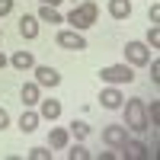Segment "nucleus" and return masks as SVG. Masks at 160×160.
<instances>
[{
  "label": "nucleus",
  "mask_w": 160,
  "mask_h": 160,
  "mask_svg": "<svg viewBox=\"0 0 160 160\" xmlns=\"http://www.w3.org/2000/svg\"><path fill=\"white\" fill-rule=\"evenodd\" d=\"M122 106H125V128L135 131V135H144V131L151 128L148 112H144V99H141V96H131V99L122 102Z\"/></svg>",
  "instance_id": "1"
},
{
  "label": "nucleus",
  "mask_w": 160,
  "mask_h": 160,
  "mask_svg": "<svg viewBox=\"0 0 160 160\" xmlns=\"http://www.w3.org/2000/svg\"><path fill=\"white\" fill-rule=\"evenodd\" d=\"M99 19V7L93 3V0H83L80 7H74L68 16H64V22H71V29H77V32H83V29H90L93 22Z\"/></svg>",
  "instance_id": "2"
},
{
  "label": "nucleus",
  "mask_w": 160,
  "mask_h": 160,
  "mask_svg": "<svg viewBox=\"0 0 160 160\" xmlns=\"http://www.w3.org/2000/svg\"><path fill=\"white\" fill-rule=\"evenodd\" d=\"M99 80L102 83H112V87H122V83H131L135 80V68L131 64H109V68H102L99 71Z\"/></svg>",
  "instance_id": "3"
},
{
  "label": "nucleus",
  "mask_w": 160,
  "mask_h": 160,
  "mask_svg": "<svg viewBox=\"0 0 160 160\" xmlns=\"http://www.w3.org/2000/svg\"><path fill=\"white\" fill-rule=\"evenodd\" d=\"M125 61L131 64V68H144V64L151 61V48L144 42H128L125 45Z\"/></svg>",
  "instance_id": "4"
},
{
  "label": "nucleus",
  "mask_w": 160,
  "mask_h": 160,
  "mask_svg": "<svg viewBox=\"0 0 160 160\" xmlns=\"http://www.w3.org/2000/svg\"><path fill=\"white\" fill-rule=\"evenodd\" d=\"M58 45L68 48V51H83L87 38H83V32H77V29H61L58 32Z\"/></svg>",
  "instance_id": "5"
},
{
  "label": "nucleus",
  "mask_w": 160,
  "mask_h": 160,
  "mask_svg": "<svg viewBox=\"0 0 160 160\" xmlns=\"http://www.w3.org/2000/svg\"><path fill=\"white\" fill-rule=\"evenodd\" d=\"M102 141L109 144V148L122 151L125 141H128V128H125V125H106V128H102Z\"/></svg>",
  "instance_id": "6"
},
{
  "label": "nucleus",
  "mask_w": 160,
  "mask_h": 160,
  "mask_svg": "<svg viewBox=\"0 0 160 160\" xmlns=\"http://www.w3.org/2000/svg\"><path fill=\"white\" fill-rule=\"evenodd\" d=\"M32 74H35V83L38 87H58L61 83V74L55 71V68H48V64H35V68H32Z\"/></svg>",
  "instance_id": "7"
},
{
  "label": "nucleus",
  "mask_w": 160,
  "mask_h": 160,
  "mask_svg": "<svg viewBox=\"0 0 160 160\" xmlns=\"http://www.w3.org/2000/svg\"><path fill=\"white\" fill-rule=\"evenodd\" d=\"M122 102H125V96H122L118 87L106 83V90H99V106L102 109H122Z\"/></svg>",
  "instance_id": "8"
},
{
  "label": "nucleus",
  "mask_w": 160,
  "mask_h": 160,
  "mask_svg": "<svg viewBox=\"0 0 160 160\" xmlns=\"http://www.w3.org/2000/svg\"><path fill=\"white\" fill-rule=\"evenodd\" d=\"M19 35L29 38V42L38 38V16H35V13H26V16L19 19Z\"/></svg>",
  "instance_id": "9"
},
{
  "label": "nucleus",
  "mask_w": 160,
  "mask_h": 160,
  "mask_svg": "<svg viewBox=\"0 0 160 160\" xmlns=\"http://www.w3.org/2000/svg\"><path fill=\"white\" fill-rule=\"evenodd\" d=\"M122 154H125V160H144L148 157V144L144 141H125V148H122Z\"/></svg>",
  "instance_id": "10"
},
{
  "label": "nucleus",
  "mask_w": 160,
  "mask_h": 160,
  "mask_svg": "<svg viewBox=\"0 0 160 160\" xmlns=\"http://www.w3.org/2000/svg\"><path fill=\"white\" fill-rule=\"evenodd\" d=\"M10 64H13V68H16V71H32L35 68V58H32V51H13V55H10Z\"/></svg>",
  "instance_id": "11"
},
{
  "label": "nucleus",
  "mask_w": 160,
  "mask_h": 160,
  "mask_svg": "<svg viewBox=\"0 0 160 160\" xmlns=\"http://www.w3.org/2000/svg\"><path fill=\"white\" fill-rule=\"evenodd\" d=\"M68 144H71V131H68V128H51V135H48V148L64 151Z\"/></svg>",
  "instance_id": "12"
},
{
  "label": "nucleus",
  "mask_w": 160,
  "mask_h": 160,
  "mask_svg": "<svg viewBox=\"0 0 160 160\" xmlns=\"http://www.w3.org/2000/svg\"><path fill=\"white\" fill-rule=\"evenodd\" d=\"M38 115L48 118V122H55V118L61 115V102L58 99H38Z\"/></svg>",
  "instance_id": "13"
},
{
  "label": "nucleus",
  "mask_w": 160,
  "mask_h": 160,
  "mask_svg": "<svg viewBox=\"0 0 160 160\" xmlns=\"http://www.w3.org/2000/svg\"><path fill=\"white\" fill-rule=\"evenodd\" d=\"M109 16L112 19H128L131 16V0H109Z\"/></svg>",
  "instance_id": "14"
},
{
  "label": "nucleus",
  "mask_w": 160,
  "mask_h": 160,
  "mask_svg": "<svg viewBox=\"0 0 160 160\" xmlns=\"http://www.w3.org/2000/svg\"><path fill=\"white\" fill-rule=\"evenodd\" d=\"M38 122H42V115H38V112H22L19 115V131H22V135H32V131L38 128Z\"/></svg>",
  "instance_id": "15"
},
{
  "label": "nucleus",
  "mask_w": 160,
  "mask_h": 160,
  "mask_svg": "<svg viewBox=\"0 0 160 160\" xmlns=\"http://www.w3.org/2000/svg\"><path fill=\"white\" fill-rule=\"evenodd\" d=\"M19 99H22V106H38V99H42V87H38V83H26L22 93H19Z\"/></svg>",
  "instance_id": "16"
},
{
  "label": "nucleus",
  "mask_w": 160,
  "mask_h": 160,
  "mask_svg": "<svg viewBox=\"0 0 160 160\" xmlns=\"http://www.w3.org/2000/svg\"><path fill=\"white\" fill-rule=\"evenodd\" d=\"M35 16H38V22H48V26H58V22H64V16H61V13L55 10V7H38V13H35Z\"/></svg>",
  "instance_id": "17"
},
{
  "label": "nucleus",
  "mask_w": 160,
  "mask_h": 160,
  "mask_svg": "<svg viewBox=\"0 0 160 160\" xmlns=\"http://www.w3.org/2000/svg\"><path fill=\"white\" fill-rule=\"evenodd\" d=\"M71 135H74L77 141H83V138H90V125L83 122V118H74V122H71Z\"/></svg>",
  "instance_id": "18"
},
{
  "label": "nucleus",
  "mask_w": 160,
  "mask_h": 160,
  "mask_svg": "<svg viewBox=\"0 0 160 160\" xmlns=\"http://www.w3.org/2000/svg\"><path fill=\"white\" fill-rule=\"evenodd\" d=\"M68 157H71V160H90L93 154H90V151L83 148V144H74V148L68 151Z\"/></svg>",
  "instance_id": "19"
},
{
  "label": "nucleus",
  "mask_w": 160,
  "mask_h": 160,
  "mask_svg": "<svg viewBox=\"0 0 160 160\" xmlns=\"http://www.w3.org/2000/svg\"><path fill=\"white\" fill-rule=\"evenodd\" d=\"M144 112H148V122H151V128H154V125H157V115H160V102L151 99V106H144Z\"/></svg>",
  "instance_id": "20"
},
{
  "label": "nucleus",
  "mask_w": 160,
  "mask_h": 160,
  "mask_svg": "<svg viewBox=\"0 0 160 160\" xmlns=\"http://www.w3.org/2000/svg\"><path fill=\"white\" fill-rule=\"evenodd\" d=\"M148 45H151V48L160 45V29H157V22H151V29H148Z\"/></svg>",
  "instance_id": "21"
},
{
  "label": "nucleus",
  "mask_w": 160,
  "mask_h": 160,
  "mask_svg": "<svg viewBox=\"0 0 160 160\" xmlns=\"http://www.w3.org/2000/svg\"><path fill=\"white\" fill-rule=\"evenodd\" d=\"M29 157H32V160H51V151H48V148H32Z\"/></svg>",
  "instance_id": "22"
},
{
  "label": "nucleus",
  "mask_w": 160,
  "mask_h": 160,
  "mask_svg": "<svg viewBox=\"0 0 160 160\" xmlns=\"http://www.w3.org/2000/svg\"><path fill=\"white\" fill-rule=\"evenodd\" d=\"M151 64V80H154V83H160V61L154 58V61H148Z\"/></svg>",
  "instance_id": "23"
},
{
  "label": "nucleus",
  "mask_w": 160,
  "mask_h": 160,
  "mask_svg": "<svg viewBox=\"0 0 160 160\" xmlns=\"http://www.w3.org/2000/svg\"><path fill=\"white\" fill-rule=\"evenodd\" d=\"M13 13V0H0V16H10Z\"/></svg>",
  "instance_id": "24"
},
{
  "label": "nucleus",
  "mask_w": 160,
  "mask_h": 160,
  "mask_svg": "<svg viewBox=\"0 0 160 160\" xmlns=\"http://www.w3.org/2000/svg\"><path fill=\"white\" fill-rule=\"evenodd\" d=\"M7 125H10V112H7V109H3V106H0V131H3V128H7Z\"/></svg>",
  "instance_id": "25"
},
{
  "label": "nucleus",
  "mask_w": 160,
  "mask_h": 160,
  "mask_svg": "<svg viewBox=\"0 0 160 160\" xmlns=\"http://www.w3.org/2000/svg\"><path fill=\"white\" fill-rule=\"evenodd\" d=\"M148 16H151V22H160V3H154V7H151Z\"/></svg>",
  "instance_id": "26"
},
{
  "label": "nucleus",
  "mask_w": 160,
  "mask_h": 160,
  "mask_svg": "<svg viewBox=\"0 0 160 160\" xmlns=\"http://www.w3.org/2000/svg\"><path fill=\"white\" fill-rule=\"evenodd\" d=\"M7 64H10V58L3 55V51H0V68H7Z\"/></svg>",
  "instance_id": "27"
},
{
  "label": "nucleus",
  "mask_w": 160,
  "mask_h": 160,
  "mask_svg": "<svg viewBox=\"0 0 160 160\" xmlns=\"http://www.w3.org/2000/svg\"><path fill=\"white\" fill-rule=\"evenodd\" d=\"M42 3H45V7H58L61 0H42Z\"/></svg>",
  "instance_id": "28"
},
{
  "label": "nucleus",
  "mask_w": 160,
  "mask_h": 160,
  "mask_svg": "<svg viewBox=\"0 0 160 160\" xmlns=\"http://www.w3.org/2000/svg\"><path fill=\"white\" fill-rule=\"evenodd\" d=\"M0 35H3V29H0Z\"/></svg>",
  "instance_id": "29"
}]
</instances>
